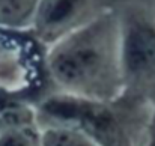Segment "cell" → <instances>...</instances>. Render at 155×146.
<instances>
[{"label": "cell", "mask_w": 155, "mask_h": 146, "mask_svg": "<svg viewBox=\"0 0 155 146\" xmlns=\"http://www.w3.org/2000/svg\"><path fill=\"white\" fill-rule=\"evenodd\" d=\"M120 65L131 75L155 69V27L146 21L128 26L120 39Z\"/></svg>", "instance_id": "2"}, {"label": "cell", "mask_w": 155, "mask_h": 146, "mask_svg": "<svg viewBox=\"0 0 155 146\" xmlns=\"http://www.w3.org/2000/svg\"><path fill=\"white\" fill-rule=\"evenodd\" d=\"M39 146H100L83 131L60 125V124H38Z\"/></svg>", "instance_id": "4"}, {"label": "cell", "mask_w": 155, "mask_h": 146, "mask_svg": "<svg viewBox=\"0 0 155 146\" xmlns=\"http://www.w3.org/2000/svg\"><path fill=\"white\" fill-rule=\"evenodd\" d=\"M0 146H39V127L27 121L0 122Z\"/></svg>", "instance_id": "5"}, {"label": "cell", "mask_w": 155, "mask_h": 146, "mask_svg": "<svg viewBox=\"0 0 155 146\" xmlns=\"http://www.w3.org/2000/svg\"><path fill=\"white\" fill-rule=\"evenodd\" d=\"M84 0H47L41 9V24L47 30L69 26L81 12Z\"/></svg>", "instance_id": "3"}, {"label": "cell", "mask_w": 155, "mask_h": 146, "mask_svg": "<svg viewBox=\"0 0 155 146\" xmlns=\"http://www.w3.org/2000/svg\"><path fill=\"white\" fill-rule=\"evenodd\" d=\"M104 65V50L91 33L74 36V39L54 53L51 72L54 78L68 88H83L92 81Z\"/></svg>", "instance_id": "1"}]
</instances>
